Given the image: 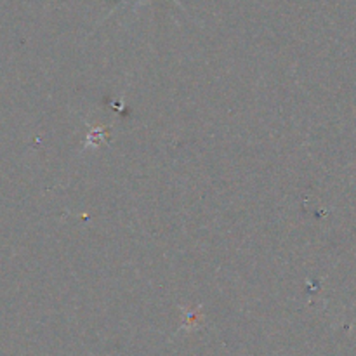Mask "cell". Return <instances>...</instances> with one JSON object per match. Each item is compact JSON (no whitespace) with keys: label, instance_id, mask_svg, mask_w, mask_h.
<instances>
[{"label":"cell","instance_id":"1","mask_svg":"<svg viewBox=\"0 0 356 356\" xmlns=\"http://www.w3.org/2000/svg\"><path fill=\"white\" fill-rule=\"evenodd\" d=\"M174 2H177V3H179V0H174Z\"/></svg>","mask_w":356,"mask_h":356}]
</instances>
